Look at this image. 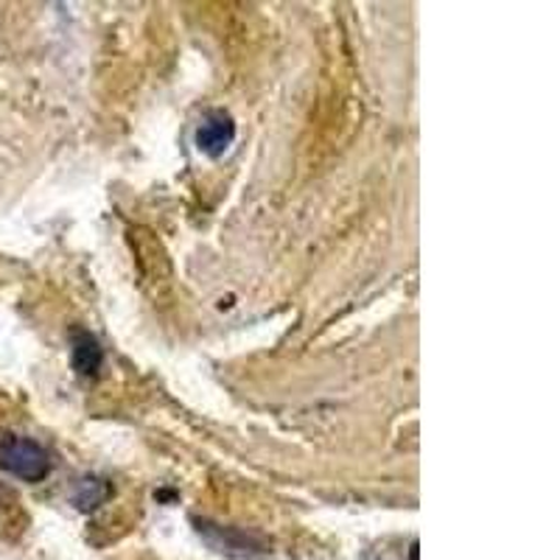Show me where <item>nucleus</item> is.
Returning a JSON list of instances; mask_svg holds the SVG:
<instances>
[{
    "instance_id": "3",
    "label": "nucleus",
    "mask_w": 560,
    "mask_h": 560,
    "mask_svg": "<svg viewBox=\"0 0 560 560\" xmlns=\"http://www.w3.org/2000/svg\"><path fill=\"white\" fill-rule=\"evenodd\" d=\"M233 138H236V124L222 109L210 113L202 121V127L197 129V147L208 158H222L230 149V143H233Z\"/></svg>"
},
{
    "instance_id": "2",
    "label": "nucleus",
    "mask_w": 560,
    "mask_h": 560,
    "mask_svg": "<svg viewBox=\"0 0 560 560\" xmlns=\"http://www.w3.org/2000/svg\"><path fill=\"white\" fill-rule=\"evenodd\" d=\"M197 524V533L205 544H208L213 552L224 555V558H236V560H253L258 555L269 552V544L264 541L261 535L247 533V529L238 527H222V524L213 522H194Z\"/></svg>"
},
{
    "instance_id": "4",
    "label": "nucleus",
    "mask_w": 560,
    "mask_h": 560,
    "mask_svg": "<svg viewBox=\"0 0 560 560\" xmlns=\"http://www.w3.org/2000/svg\"><path fill=\"white\" fill-rule=\"evenodd\" d=\"M70 359H73L79 376H96L104 362V350L96 342V337H90L88 331H77L73 345H70Z\"/></svg>"
},
{
    "instance_id": "1",
    "label": "nucleus",
    "mask_w": 560,
    "mask_h": 560,
    "mask_svg": "<svg viewBox=\"0 0 560 560\" xmlns=\"http://www.w3.org/2000/svg\"><path fill=\"white\" fill-rule=\"evenodd\" d=\"M0 468L23 482H43L51 474V457L37 440L0 434Z\"/></svg>"
},
{
    "instance_id": "5",
    "label": "nucleus",
    "mask_w": 560,
    "mask_h": 560,
    "mask_svg": "<svg viewBox=\"0 0 560 560\" xmlns=\"http://www.w3.org/2000/svg\"><path fill=\"white\" fill-rule=\"evenodd\" d=\"M109 493H113L109 482H104L98 477H88L79 482L77 493H73V502H77L79 510H96L98 504L107 502Z\"/></svg>"
},
{
    "instance_id": "6",
    "label": "nucleus",
    "mask_w": 560,
    "mask_h": 560,
    "mask_svg": "<svg viewBox=\"0 0 560 560\" xmlns=\"http://www.w3.org/2000/svg\"><path fill=\"white\" fill-rule=\"evenodd\" d=\"M7 497H9V490L3 488V485H0V508H3V502H7Z\"/></svg>"
}]
</instances>
